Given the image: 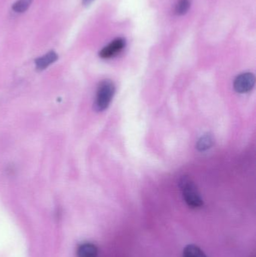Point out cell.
<instances>
[{
  "label": "cell",
  "instance_id": "6da1fadb",
  "mask_svg": "<svg viewBox=\"0 0 256 257\" xmlns=\"http://www.w3.org/2000/svg\"><path fill=\"white\" fill-rule=\"evenodd\" d=\"M178 184L186 205L192 208H201L204 202L192 179L184 175L180 178Z\"/></svg>",
  "mask_w": 256,
  "mask_h": 257
},
{
  "label": "cell",
  "instance_id": "7a4b0ae2",
  "mask_svg": "<svg viewBox=\"0 0 256 257\" xmlns=\"http://www.w3.org/2000/svg\"><path fill=\"white\" fill-rule=\"evenodd\" d=\"M115 90V85L111 80H104L99 84L94 102L96 111H103L108 108L114 97Z\"/></svg>",
  "mask_w": 256,
  "mask_h": 257
},
{
  "label": "cell",
  "instance_id": "3957f363",
  "mask_svg": "<svg viewBox=\"0 0 256 257\" xmlns=\"http://www.w3.org/2000/svg\"><path fill=\"white\" fill-rule=\"evenodd\" d=\"M255 78L253 74L246 72L240 74L234 81V88L239 93L251 91L255 86Z\"/></svg>",
  "mask_w": 256,
  "mask_h": 257
},
{
  "label": "cell",
  "instance_id": "277c9868",
  "mask_svg": "<svg viewBox=\"0 0 256 257\" xmlns=\"http://www.w3.org/2000/svg\"><path fill=\"white\" fill-rule=\"evenodd\" d=\"M126 46V41L123 38H118L107 45L99 52L101 58L108 59L120 52Z\"/></svg>",
  "mask_w": 256,
  "mask_h": 257
},
{
  "label": "cell",
  "instance_id": "5b68a950",
  "mask_svg": "<svg viewBox=\"0 0 256 257\" xmlns=\"http://www.w3.org/2000/svg\"><path fill=\"white\" fill-rule=\"evenodd\" d=\"M99 250L93 243L84 242L78 245L77 249L78 257H98Z\"/></svg>",
  "mask_w": 256,
  "mask_h": 257
},
{
  "label": "cell",
  "instance_id": "8992f818",
  "mask_svg": "<svg viewBox=\"0 0 256 257\" xmlns=\"http://www.w3.org/2000/svg\"><path fill=\"white\" fill-rule=\"evenodd\" d=\"M58 55L54 51H50L42 57H39L36 60V66L39 70H44L48 66L57 61Z\"/></svg>",
  "mask_w": 256,
  "mask_h": 257
},
{
  "label": "cell",
  "instance_id": "52a82bcc",
  "mask_svg": "<svg viewBox=\"0 0 256 257\" xmlns=\"http://www.w3.org/2000/svg\"><path fill=\"white\" fill-rule=\"evenodd\" d=\"M214 144V139L210 133L203 135L197 142L196 148L199 151H205L212 148Z\"/></svg>",
  "mask_w": 256,
  "mask_h": 257
},
{
  "label": "cell",
  "instance_id": "ba28073f",
  "mask_svg": "<svg viewBox=\"0 0 256 257\" xmlns=\"http://www.w3.org/2000/svg\"><path fill=\"white\" fill-rule=\"evenodd\" d=\"M183 257H207L204 252L195 244H189L185 247Z\"/></svg>",
  "mask_w": 256,
  "mask_h": 257
},
{
  "label": "cell",
  "instance_id": "9c48e42d",
  "mask_svg": "<svg viewBox=\"0 0 256 257\" xmlns=\"http://www.w3.org/2000/svg\"><path fill=\"white\" fill-rule=\"evenodd\" d=\"M33 0H18L12 6V9L17 13H24L31 6Z\"/></svg>",
  "mask_w": 256,
  "mask_h": 257
},
{
  "label": "cell",
  "instance_id": "30bf717a",
  "mask_svg": "<svg viewBox=\"0 0 256 257\" xmlns=\"http://www.w3.org/2000/svg\"><path fill=\"white\" fill-rule=\"evenodd\" d=\"M190 8L189 0H179L176 6V13L178 15H183L189 11Z\"/></svg>",
  "mask_w": 256,
  "mask_h": 257
},
{
  "label": "cell",
  "instance_id": "8fae6325",
  "mask_svg": "<svg viewBox=\"0 0 256 257\" xmlns=\"http://www.w3.org/2000/svg\"><path fill=\"white\" fill-rule=\"evenodd\" d=\"M94 0H83V4L84 6H89Z\"/></svg>",
  "mask_w": 256,
  "mask_h": 257
}]
</instances>
